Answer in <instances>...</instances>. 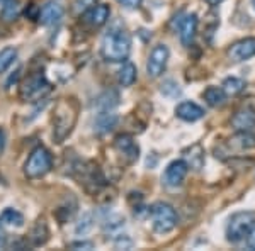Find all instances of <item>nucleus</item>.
I'll list each match as a JSON object with an SVG mask.
<instances>
[{
    "label": "nucleus",
    "mask_w": 255,
    "mask_h": 251,
    "mask_svg": "<svg viewBox=\"0 0 255 251\" xmlns=\"http://www.w3.org/2000/svg\"><path fill=\"white\" fill-rule=\"evenodd\" d=\"M189 171V167L184 160H174L172 163L167 165L165 173H163V183L170 188H177L182 185V182L186 180Z\"/></svg>",
    "instance_id": "nucleus-9"
},
{
    "label": "nucleus",
    "mask_w": 255,
    "mask_h": 251,
    "mask_svg": "<svg viewBox=\"0 0 255 251\" xmlns=\"http://www.w3.org/2000/svg\"><path fill=\"white\" fill-rule=\"evenodd\" d=\"M204 2H206L209 7H216V5H220L223 0H204Z\"/></svg>",
    "instance_id": "nucleus-35"
},
{
    "label": "nucleus",
    "mask_w": 255,
    "mask_h": 251,
    "mask_svg": "<svg viewBox=\"0 0 255 251\" xmlns=\"http://www.w3.org/2000/svg\"><path fill=\"white\" fill-rule=\"evenodd\" d=\"M109 15H111L109 5H106V3H96L92 9L82 15V19L90 27H102L109 20Z\"/></svg>",
    "instance_id": "nucleus-13"
},
{
    "label": "nucleus",
    "mask_w": 255,
    "mask_h": 251,
    "mask_svg": "<svg viewBox=\"0 0 255 251\" xmlns=\"http://www.w3.org/2000/svg\"><path fill=\"white\" fill-rule=\"evenodd\" d=\"M136 77H138V70L131 61H125L118 72V82L121 87H131L136 82Z\"/></svg>",
    "instance_id": "nucleus-20"
},
{
    "label": "nucleus",
    "mask_w": 255,
    "mask_h": 251,
    "mask_svg": "<svg viewBox=\"0 0 255 251\" xmlns=\"http://www.w3.org/2000/svg\"><path fill=\"white\" fill-rule=\"evenodd\" d=\"M49 240V228H48V222L46 219H38L36 224L32 226L31 233H29V243L31 246H43L46 245Z\"/></svg>",
    "instance_id": "nucleus-19"
},
{
    "label": "nucleus",
    "mask_w": 255,
    "mask_h": 251,
    "mask_svg": "<svg viewBox=\"0 0 255 251\" xmlns=\"http://www.w3.org/2000/svg\"><path fill=\"white\" fill-rule=\"evenodd\" d=\"M65 15V7L61 5L56 0H49V2L44 3L39 9V15L38 20L43 26H55L58 24Z\"/></svg>",
    "instance_id": "nucleus-11"
},
{
    "label": "nucleus",
    "mask_w": 255,
    "mask_h": 251,
    "mask_svg": "<svg viewBox=\"0 0 255 251\" xmlns=\"http://www.w3.org/2000/svg\"><path fill=\"white\" fill-rule=\"evenodd\" d=\"M3 148H5V134H3V131L0 129V155H2Z\"/></svg>",
    "instance_id": "nucleus-34"
},
{
    "label": "nucleus",
    "mask_w": 255,
    "mask_h": 251,
    "mask_svg": "<svg viewBox=\"0 0 255 251\" xmlns=\"http://www.w3.org/2000/svg\"><path fill=\"white\" fill-rule=\"evenodd\" d=\"M0 221L7 226H14V228H22L24 222H26L22 214L19 211H15V209H10V207L5 209V211L0 214Z\"/></svg>",
    "instance_id": "nucleus-25"
},
{
    "label": "nucleus",
    "mask_w": 255,
    "mask_h": 251,
    "mask_svg": "<svg viewBox=\"0 0 255 251\" xmlns=\"http://www.w3.org/2000/svg\"><path fill=\"white\" fill-rule=\"evenodd\" d=\"M196 32H197V15L189 14L184 17L182 24H180V31H179L180 43H182L184 46H191V44L194 43Z\"/></svg>",
    "instance_id": "nucleus-17"
},
{
    "label": "nucleus",
    "mask_w": 255,
    "mask_h": 251,
    "mask_svg": "<svg viewBox=\"0 0 255 251\" xmlns=\"http://www.w3.org/2000/svg\"><path fill=\"white\" fill-rule=\"evenodd\" d=\"M247 84L242 78H237V77H230L226 78L223 82V85H221V88H223V92L226 93V97H235V95H240L242 92L245 90Z\"/></svg>",
    "instance_id": "nucleus-22"
},
{
    "label": "nucleus",
    "mask_w": 255,
    "mask_h": 251,
    "mask_svg": "<svg viewBox=\"0 0 255 251\" xmlns=\"http://www.w3.org/2000/svg\"><path fill=\"white\" fill-rule=\"evenodd\" d=\"M252 5H254V9H255V0H252Z\"/></svg>",
    "instance_id": "nucleus-36"
},
{
    "label": "nucleus",
    "mask_w": 255,
    "mask_h": 251,
    "mask_svg": "<svg viewBox=\"0 0 255 251\" xmlns=\"http://www.w3.org/2000/svg\"><path fill=\"white\" fill-rule=\"evenodd\" d=\"M228 148H233L237 151H249L255 148V133L252 131H237L228 139Z\"/></svg>",
    "instance_id": "nucleus-16"
},
{
    "label": "nucleus",
    "mask_w": 255,
    "mask_h": 251,
    "mask_svg": "<svg viewBox=\"0 0 255 251\" xmlns=\"http://www.w3.org/2000/svg\"><path fill=\"white\" fill-rule=\"evenodd\" d=\"M131 53V36L125 29H111L101 44V56L111 63H125Z\"/></svg>",
    "instance_id": "nucleus-2"
},
{
    "label": "nucleus",
    "mask_w": 255,
    "mask_h": 251,
    "mask_svg": "<svg viewBox=\"0 0 255 251\" xmlns=\"http://www.w3.org/2000/svg\"><path fill=\"white\" fill-rule=\"evenodd\" d=\"M226 55L233 63H240V61L252 58V56H255V38H244L240 41H235L226 49Z\"/></svg>",
    "instance_id": "nucleus-10"
},
{
    "label": "nucleus",
    "mask_w": 255,
    "mask_h": 251,
    "mask_svg": "<svg viewBox=\"0 0 255 251\" xmlns=\"http://www.w3.org/2000/svg\"><path fill=\"white\" fill-rule=\"evenodd\" d=\"M118 122L119 117L114 112H111V110H101L99 116L96 117V121H94V129H96L97 134H108L118 126Z\"/></svg>",
    "instance_id": "nucleus-18"
},
{
    "label": "nucleus",
    "mask_w": 255,
    "mask_h": 251,
    "mask_svg": "<svg viewBox=\"0 0 255 251\" xmlns=\"http://www.w3.org/2000/svg\"><path fill=\"white\" fill-rule=\"evenodd\" d=\"M114 150L121 155V158H125L126 163H134L139 158V146L134 141L133 136L129 134H119L114 139Z\"/></svg>",
    "instance_id": "nucleus-8"
},
{
    "label": "nucleus",
    "mask_w": 255,
    "mask_h": 251,
    "mask_svg": "<svg viewBox=\"0 0 255 251\" xmlns=\"http://www.w3.org/2000/svg\"><path fill=\"white\" fill-rule=\"evenodd\" d=\"M51 84L43 75L29 77L19 90V97L22 102H38L51 93Z\"/></svg>",
    "instance_id": "nucleus-6"
},
{
    "label": "nucleus",
    "mask_w": 255,
    "mask_h": 251,
    "mask_svg": "<svg viewBox=\"0 0 255 251\" xmlns=\"http://www.w3.org/2000/svg\"><path fill=\"white\" fill-rule=\"evenodd\" d=\"M247 248L255 251V226L250 229L249 234H247Z\"/></svg>",
    "instance_id": "nucleus-32"
},
{
    "label": "nucleus",
    "mask_w": 255,
    "mask_h": 251,
    "mask_svg": "<svg viewBox=\"0 0 255 251\" xmlns=\"http://www.w3.org/2000/svg\"><path fill=\"white\" fill-rule=\"evenodd\" d=\"M90 228H92V214H85V216L82 217L80 224H77L75 233L77 234H85L87 231H90Z\"/></svg>",
    "instance_id": "nucleus-29"
},
{
    "label": "nucleus",
    "mask_w": 255,
    "mask_h": 251,
    "mask_svg": "<svg viewBox=\"0 0 255 251\" xmlns=\"http://www.w3.org/2000/svg\"><path fill=\"white\" fill-rule=\"evenodd\" d=\"M20 14V3L19 0H5L2 5V10H0V17H2L5 22H12L19 17Z\"/></svg>",
    "instance_id": "nucleus-23"
},
{
    "label": "nucleus",
    "mask_w": 255,
    "mask_h": 251,
    "mask_svg": "<svg viewBox=\"0 0 255 251\" xmlns=\"http://www.w3.org/2000/svg\"><path fill=\"white\" fill-rule=\"evenodd\" d=\"M99 2V0H75L72 5V10L75 15H84L85 12L92 9L94 5Z\"/></svg>",
    "instance_id": "nucleus-27"
},
{
    "label": "nucleus",
    "mask_w": 255,
    "mask_h": 251,
    "mask_svg": "<svg viewBox=\"0 0 255 251\" xmlns=\"http://www.w3.org/2000/svg\"><path fill=\"white\" fill-rule=\"evenodd\" d=\"M203 98L206 100V104L209 107H221L226 102V93L223 92L221 87L211 85V87H208L203 92Z\"/></svg>",
    "instance_id": "nucleus-21"
},
{
    "label": "nucleus",
    "mask_w": 255,
    "mask_h": 251,
    "mask_svg": "<svg viewBox=\"0 0 255 251\" xmlns=\"http://www.w3.org/2000/svg\"><path fill=\"white\" fill-rule=\"evenodd\" d=\"M162 93L163 95L167 93V97H177V95H180V88L174 80H167L165 84L162 85Z\"/></svg>",
    "instance_id": "nucleus-28"
},
{
    "label": "nucleus",
    "mask_w": 255,
    "mask_h": 251,
    "mask_svg": "<svg viewBox=\"0 0 255 251\" xmlns=\"http://www.w3.org/2000/svg\"><path fill=\"white\" fill-rule=\"evenodd\" d=\"M168 58H170V51H168V46L165 44H157L153 49H151L150 56H148L146 61V73L150 78H158L162 77V73L165 72Z\"/></svg>",
    "instance_id": "nucleus-7"
},
{
    "label": "nucleus",
    "mask_w": 255,
    "mask_h": 251,
    "mask_svg": "<svg viewBox=\"0 0 255 251\" xmlns=\"http://www.w3.org/2000/svg\"><path fill=\"white\" fill-rule=\"evenodd\" d=\"M79 102L73 97L60 98L53 110V139L55 143H61L72 134L73 127L77 124L79 119Z\"/></svg>",
    "instance_id": "nucleus-1"
},
{
    "label": "nucleus",
    "mask_w": 255,
    "mask_h": 251,
    "mask_svg": "<svg viewBox=\"0 0 255 251\" xmlns=\"http://www.w3.org/2000/svg\"><path fill=\"white\" fill-rule=\"evenodd\" d=\"M70 250H94L92 241H75L70 243Z\"/></svg>",
    "instance_id": "nucleus-30"
},
{
    "label": "nucleus",
    "mask_w": 255,
    "mask_h": 251,
    "mask_svg": "<svg viewBox=\"0 0 255 251\" xmlns=\"http://www.w3.org/2000/svg\"><path fill=\"white\" fill-rule=\"evenodd\" d=\"M150 216H151V224H153L155 233L158 234H167L174 231L177 222H179L175 209L170 204L165 202H157L151 205Z\"/></svg>",
    "instance_id": "nucleus-4"
},
{
    "label": "nucleus",
    "mask_w": 255,
    "mask_h": 251,
    "mask_svg": "<svg viewBox=\"0 0 255 251\" xmlns=\"http://www.w3.org/2000/svg\"><path fill=\"white\" fill-rule=\"evenodd\" d=\"M53 168V156L44 146H38L31 151L24 163V175L29 180H38L46 176Z\"/></svg>",
    "instance_id": "nucleus-3"
},
{
    "label": "nucleus",
    "mask_w": 255,
    "mask_h": 251,
    "mask_svg": "<svg viewBox=\"0 0 255 251\" xmlns=\"http://www.w3.org/2000/svg\"><path fill=\"white\" fill-rule=\"evenodd\" d=\"M255 226V212L242 211L235 212L226 226V240L230 243H240L247 238L249 231Z\"/></svg>",
    "instance_id": "nucleus-5"
},
{
    "label": "nucleus",
    "mask_w": 255,
    "mask_h": 251,
    "mask_svg": "<svg viewBox=\"0 0 255 251\" xmlns=\"http://www.w3.org/2000/svg\"><path fill=\"white\" fill-rule=\"evenodd\" d=\"M184 162L187 163L189 168H192L194 171H199L204 168V163H206V153H204V148L196 143V145L186 148L182 151Z\"/></svg>",
    "instance_id": "nucleus-14"
},
{
    "label": "nucleus",
    "mask_w": 255,
    "mask_h": 251,
    "mask_svg": "<svg viewBox=\"0 0 255 251\" xmlns=\"http://www.w3.org/2000/svg\"><path fill=\"white\" fill-rule=\"evenodd\" d=\"M7 245V234H5V229L2 228V222H0V250L5 248Z\"/></svg>",
    "instance_id": "nucleus-33"
},
{
    "label": "nucleus",
    "mask_w": 255,
    "mask_h": 251,
    "mask_svg": "<svg viewBox=\"0 0 255 251\" xmlns=\"http://www.w3.org/2000/svg\"><path fill=\"white\" fill-rule=\"evenodd\" d=\"M97 109L99 110H113L119 104V95L116 90H108L97 98Z\"/></svg>",
    "instance_id": "nucleus-24"
},
{
    "label": "nucleus",
    "mask_w": 255,
    "mask_h": 251,
    "mask_svg": "<svg viewBox=\"0 0 255 251\" xmlns=\"http://www.w3.org/2000/svg\"><path fill=\"white\" fill-rule=\"evenodd\" d=\"M175 116L179 117L180 121L196 122L204 117V109L201 105H197L196 102H180V104L175 107Z\"/></svg>",
    "instance_id": "nucleus-15"
},
{
    "label": "nucleus",
    "mask_w": 255,
    "mask_h": 251,
    "mask_svg": "<svg viewBox=\"0 0 255 251\" xmlns=\"http://www.w3.org/2000/svg\"><path fill=\"white\" fill-rule=\"evenodd\" d=\"M232 127L235 131H252L255 127V109L244 105L232 116Z\"/></svg>",
    "instance_id": "nucleus-12"
},
{
    "label": "nucleus",
    "mask_w": 255,
    "mask_h": 251,
    "mask_svg": "<svg viewBox=\"0 0 255 251\" xmlns=\"http://www.w3.org/2000/svg\"><path fill=\"white\" fill-rule=\"evenodd\" d=\"M15 60H17V49L15 48L7 46L0 49V73H5L14 65Z\"/></svg>",
    "instance_id": "nucleus-26"
},
{
    "label": "nucleus",
    "mask_w": 255,
    "mask_h": 251,
    "mask_svg": "<svg viewBox=\"0 0 255 251\" xmlns=\"http://www.w3.org/2000/svg\"><path fill=\"white\" fill-rule=\"evenodd\" d=\"M118 2L121 3L123 7H126V9H138L143 0H118Z\"/></svg>",
    "instance_id": "nucleus-31"
}]
</instances>
